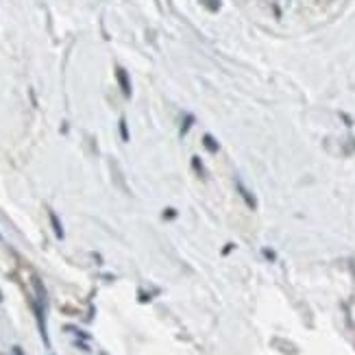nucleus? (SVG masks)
<instances>
[{
  "instance_id": "1",
  "label": "nucleus",
  "mask_w": 355,
  "mask_h": 355,
  "mask_svg": "<svg viewBox=\"0 0 355 355\" xmlns=\"http://www.w3.org/2000/svg\"><path fill=\"white\" fill-rule=\"evenodd\" d=\"M115 78H118V85H120L122 96H125V98H131L133 88H131V78H129V72L122 68V66H118V68H115Z\"/></svg>"
},
{
  "instance_id": "2",
  "label": "nucleus",
  "mask_w": 355,
  "mask_h": 355,
  "mask_svg": "<svg viewBox=\"0 0 355 355\" xmlns=\"http://www.w3.org/2000/svg\"><path fill=\"white\" fill-rule=\"evenodd\" d=\"M48 216H50V224H53L55 235L59 238V240H63V227H61V220L57 218V214H55V212H48Z\"/></svg>"
},
{
  "instance_id": "3",
  "label": "nucleus",
  "mask_w": 355,
  "mask_h": 355,
  "mask_svg": "<svg viewBox=\"0 0 355 355\" xmlns=\"http://www.w3.org/2000/svg\"><path fill=\"white\" fill-rule=\"evenodd\" d=\"M203 144H205V146H207V150H209V153H218V150H220L218 142H216V140H214V137L209 135V133H205V135H203Z\"/></svg>"
},
{
  "instance_id": "4",
  "label": "nucleus",
  "mask_w": 355,
  "mask_h": 355,
  "mask_svg": "<svg viewBox=\"0 0 355 355\" xmlns=\"http://www.w3.org/2000/svg\"><path fill=\"white\" fill-rule=\"evenodd\" d=\"M203 5H207L209 11H218L220 9V0H203Z\"/></svg>"
},
{
  "instance_id": "5",
  "label": "nucleus",
  "mask_w": 355,
  "mask_h": 355,
  "mask_svg": "<svg viewBox=\"0 0 355 355\" xmlns=\"http://www.w3.org/2000/svg\"><path fill=\"white\" fill-rule=\"evenodd\" d=\"M120 135H122V140H129V131H127V120L125 118H120Z\"/></svg>"
},
{
  "instance_id": "6",
  "label": "nucleus",
  "mask_w": 355,
  "mask_h": 355,
  "mask_svg": "<svg viewBox=\"0 0 355 355\" xmlns=\"http://www.w3.org/2000/svg\"><path fill=\"white\" fill-rule=\"evenodd\" d=\"M238 190H240V192H242V196H244L246 201H249V205H251V207H253V205H255V201H253V199L249 196V192H246V190H244V187H242V183H238Z\"/></svg>"
},
{
  "instance_id": "7",
  "label": "nucleus",
  "mask_w": 355,
  "mask_h": 355,
  "mask_svg": "<svg viewBox=\"0 0 355 355\" xmlns=\"http://www.w3.org/2000/svg\"><path fill=\"white\" fill-rule=\"evenodd\" d=\"M192 166L196 168L199 175H205V170H203V166H201V159H199V157H194V159H192Z\"/></svg>"
}]
</instances>
